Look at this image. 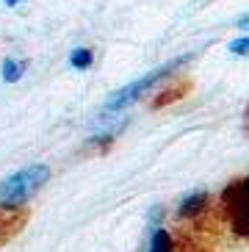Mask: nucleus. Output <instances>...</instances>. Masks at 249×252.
I'll return each mask as SVG.
<instances>
[{
  "mask_svg": "<svg viewBox=\"0 0 249 252\" xmlns=\"http://www.w3.org/2000/svg\"><path fill=\"white\" fill-rule=\"evenodd\" d=\"M47 180H50V166H44V163H31L25 169L8 175L0 183V208L3 211H20Z\"/></svg>",
  "mask_w": 249,
  "mask_h": 252,
  "instance_id": "nucleus-1",
  "label": "nucleus"
},
{
  "mask_svg": "<svg viewBox=\"0 0 249 252\" xmlns=\"http://www.w3.org/2000/svg\"><path fill=\"white\" fill-rule=\"evenodd\" d=\"M191 56H180V59H172L166 61L163 67L153 69L150 75H144V78H139V81L127 83L124 89L114 92V94L108 97V103H105V111H122V108H127V105H133L136 100H141L144 94H150V89H153L155 83L166 81V78H172V72H177V69L183 67V64H188Z\"/></svg>",
  "mask_w": 249,
  "mask_h": 252,
  "instance_id": "nucleus-2",
  "label": "nucleus"
},
{
  "mask_svg": "<svg viewBox=\"0 0 249 252\" xmlns=\"http://www.w3.org/2000/svg\"><path fill=\"white\" fill-rule=\"evenodd\" d=\"M221 208H224V216H227L233 233L249 241V175L224 189Z\"/></svg>",
  "mask_w": 249,
  "mask_h": 252,
  "instance_id": "nucleus-3",
  "label": "nucleus"
},
{
  "mask_svg": "<svg viewBox=\"0 0 249 252\" xmlns=\"http://www.w3.org/2000/svg\"><path fill=\"white\" fill-rule=\"evenodd\" d=\"M208 205H211V194L208 191H194L188 197H183L180 208H177V216L180 219H197L199 214H205Z\"/></svg>",
  "mask_w": 249,
  "mask_h": 252,
  "instance_id": "nucleus-4",
  "label": "nucleus"
},
{
  "mask_svg": "<svg viewBox=\"0 0 249 252\" xmlns=\"http://www.w3.org/2000/svg\"><path fill=\"white\" fill-rule=\"evenodd\" d=\"M22 219L25 214H17V211H3L0 208V241H6L22 227Z\"/></svg>",
  "mask_w": 249,
  "mask_h": 252,
  "instance_id": "nucleus-5",
  "label": "nucleus"
},
{
  "mask_svg": "<svg viewBox=\"0 0 249 252\" xmlns=\"http://www.w3.org/2000/svg\"><path fill=\"white\" fill-rule=\"evenodd\" d=\"M150 252H175V238L166 227H155L150 238Z\"/></svg>",
  "mask_w": 249,
  "mask_h": 252,
  "instance_id": "nucleus-6",
  "label": "nucleus"
},
{
  "mask_svg": "<svg viewBox=\"0 0 249 252\" xmlns=\"http://www.w3.org/2000/svg\"><path fill=\"white\" fill-rule=\"evenodd\" d=\"M25 61H17V59H6L3 61V81L6 83H17L22 78V72H25Z\"/></svg>",
  "mask_w": 249,
  "mask_h": 252,
  "instance_id": "nucleus-7",
  "label": "nucleus"
},
{
  "mask_svg": "<svg viewBox=\"0 0 249 252\" xmlns=\"http://www.w3.org/2000/svg\"><path fill=\"white\" fill-rule=\"evenodd\" d=\"M92 61H94V56H92L89 47H78V50H72V56H69V64L78 67V69H89L92 67Z\"/></svg>",
  "mask_w": 249,
  "mask_h": 252,
  "instance_id": "nucleus-8",
  "label": "nucleus"
},
{
  "mask_svg": "<svg viewBox=\"0 0 249 252\" xmlns=\"http://www.w3.org/2000/svg\"><path fill=\"white\" fill-rule=\"evenodd\" d=\"M230 53H235V56H249V36L230 42Z\"/></svg>",
  "mask_w": 249,
  "mask_h": 252,
  "instance_id": "nucleus-9",
  "label": "nucleus"
},
{
  "mask_svg": "<svg viewBox=\"0 0 249 252\" xmlns=\"http://www.w3.org/2000/svg\"><path fill=\"white\" fill-rule=\"evenodd\" d=\"M238 28L249 31V14H247V17H241V20H238Z\"/></svg>",
  "mask_w": 249,
  "mask_h": 252,
  "instance_id": "nucleus-10",
  "label": "nucleus"
},
{
  "mask_svg": "<svg viewBox=\"0 0 249 252\" xmlns=\"http://www.w3.org/2000/svg\"><path fill=\"white\" fill-rule=\"evenodd\" d=\"M6 6H17V3H22V0H3Z\"/></svg>",
  "mask_w": 249,
  "mask_h": 252,
  "instance_id": "nucleus-11",
  "label": "nucleus"
}]
</instances>
